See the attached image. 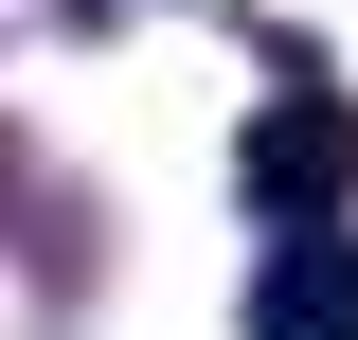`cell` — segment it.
Instances as JSON below:
<instances>
[{"instance_id":"cell-1","label":"cell","mask_w":358,"mask_h":340,"mask_svg":"<svg viewBox=\"0 0 358 340\" xmlns=\"http://www.w3.org/2000/svg\"><path fill=\"white\" fill-rule=\"evenodd\" d=\"M233 162H251L268 233H341V197H358V108H341V90H287V108H268Z\"/></svg>"},{"instance_id":"cell-2","label":"cell","mask_w":358,"mask_h":340,"mask_svg":"<svg viewBox=\"0 0 358 340\" xmlns=\"http://www.w3.org/2000/svg\"><path fill=\"white\" fill-rule=\"evenodd\" d=\"M251 340H358V233H268Z\"/></svg>"}]
</instances>
